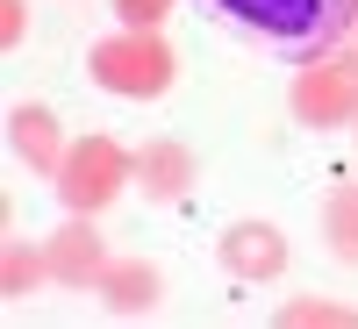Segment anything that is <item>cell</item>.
<instances>
[{"instance_id":"cell-1","label":"cell","mask_w":358,"mask_h":329,"mask_svg":"<svg viewBox=\"0 0 358 329\" xmlns=\"http://www.w3.org/2000/svg\"><path fill=\"white\" fill-rule=\"evenodd\" d=\"M201 15L244 36L251 50L308 65V57L344 50V36L358 29V0H201Z\"/></svg>"},{"instance_id":"cell-2","label":"cell","mask_w":358,"mask_h":329,"mask_svg":"<svg viewBox=\"0 0 358 329\" xmlns=\"http://www.w3.org/2000/svg\"><path fill=\"white\" fill-rule=\"evenodd\" d=\"M86 72H94V86L115 94V101H158L179 79V57H172V43L158 29H115V36H101L86 50Z\"/></svg>"},{"instance_id":"cell-3","label":"cell","mask_w":358,"mask_h":329,"mask_svg":"<svg viewBox=\"0 0 358 329\" xmlns=\"http://www.w3.org/2000/svg\"><path fill=\"white\" fill-rule=\"evenodd\" d=\"M50 187H57V200H65L72 215H101V207H115L136 187V151H122L115 136H79Z\"/></svg>"},{"instance_id":"cell-4","label":"cell","mask_w":358,"mask_h":329,"mask_svg":"<svg viewBox=\"0 0 358 329\" xmlns=\"http://www.w3.org/2000/svg\"><path fill=\"white\" fill-rule=\"evenodd\" d=\"M287 108H294L301 129H344V122H358V50L308 57V65L294 72Z\"/></svg>"},{"instance_id":"cell-5","label":"cell","mask_w":358,"mask_h":329,"mask_svg":"<svg viewBox=\"0 0 358 329\" xmlns=\"http://www.w3.org/2000/svg\"><path fill=\"white\" fill-rule=\"evenodd\" d=\"M215 258H222L229 279H244V286H273V279L287 272V236H280V222L244 215V222H229V229L215 236Z\"/></svg>"},{"instance_id":"cell-6","label":"cell","mask_w":358,"mask_h":329,"mask_svg":"<svg viewBox=\"0 0 358 329\" xmlns=\"http://www.w3.org/2000/svg\"><path fill=\"white\" fill-rule=\"evenodd\" d=\"M43 258H50V279L57 286H94L108 272V236L94 229V215H72L65 229L43 236Z\"/></svg>"},{"instance_id":"cell-7","label":"cell","mask_w":358,"mask_h":329,"mask_svg":"<svg viewBox=\"0 0 358 329\" xmlns=\"http://www.w3.org/2000/svg\"><path fill=\"white\" fill-rule=\"evenodd\" d=\"M8 143H15V158L29 165V172H43V179H57V165H65V129H57V115L43 108V101H22L15 115H8Z\"/></svg>"},{"instance_id":"cell-8","label":"cell","mask_w":358,"mask_h":329,"mask_svg":"<svg viewBox=\"0 0 358 329\" xmlns=\"http://www.w3.org/2000/svg\"><path fill=\"white\" fill-rule=\"evenodd\" d=\"M136 187H143V200H187V187H194V151L179 136H151V143H136Z\"/></svg>"},{"instance_id":"cell-9","label":"cell","mask_w":358,"mask_h":329,"mask_svg":"<svg viewBox=\"0 0 358 329\" xmlns=\"http://www.w3.org/2000/svg\"><path fill=\"white\" fill-rule=\"evenodd\" d=\"M94 293L108 301V315H151L158 293H165V272L151 258H108V272L94 279Z\"/></svg>"},{"instance_id":"cell-10","label":"cell","mask_w":358,"mask_h":329,"mask_svg":"<svg viewBox=\"0 0 358 329\" xmlns=\"http://www.w3.org/2000/svg\"><path fill=\"white\" fill-rule=\"evenodd\" d=\"M322 236H330V251L344 265H358V179L330 187V200H322Z\"/></svg>"},{"instance_id":"cell-11","label":"cell","mask_w":358,"mask_h":329,"mask_svg":"<svg viewBox=\"0 0 358 329\" xmlns=\"http://www.w3.org/2000/svg\"><path fill=\"white\" fill-rule=\"evenodd\" d=\"M36 279H50V258H43V251H29V244H8V251H0V293H8V301L36 293Z\"/></svg>"},{"instance_id":"cell-12","label":"cell","mask_w":358,"mask_h":329,"mask_svg":"<svg viewBox=\"0 0 358 329\" xmlns=\"http://www.w3.org/2000/svg\"><path fill=\"white\" fill-rule=\"evenodd\" d=\"M280 329H358V308H344V301H287Z\"/></svg>"},{"instance_id":"cell-13","label":"cell","mask_w":358,"mask_h":329,"mask_svg":"<svg viewBox=\"0 0 358 329\" xmlns=\"http://www.w3.org/2000/svg\"><path fill=\"white\" fill-rule=\"evenodd\" d=\"M172 8H179V0H115V22H122V29H158Z\"/></svg>"},{"instance_id":"cell-14","label":"cell","mask_w":358,"mask_h":329,"mask_svg":"<svg viewBox=\"0 0 358 329\" xmlns=\"http://www.w3.org/2000/svg\"><path fill=\"white\" fill-rule=\"evenodd\" d=\"M22 36H29V0H0V43L15 50Z\"/></svg>"}]
</instances>
